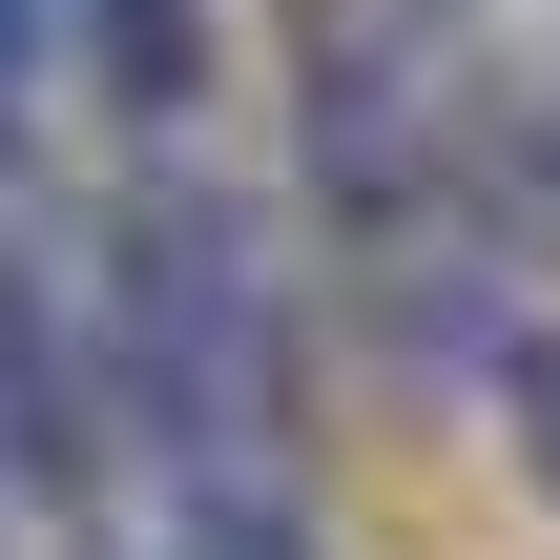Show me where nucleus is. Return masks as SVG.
Listing matches in <instances>:
<instances>
[{
    "mask_svg": "<svg viewBox=\"0 0 560 560\" xmlns=\"http://www.w3.org/2000/svg\"><path fill=\"white\" fill-rule=\"evenodd\" d=\"M104 416L145 457H291V270L229 187H145L104 229Z\"/></svg>",
    "mask_w": 560,
    "mask_h": 560,
    "instance_id": "obj_1",
    "label": "nucleus"
},
{
    "mask_svg": "<svg viewBox=\"0 0 560 560\" xmlns=\"http://www.w3.org/2000/svg\"><path fill=\"white\" fill-rule=\"evenodd\" d=\"M62 21H83V62H104L125 104H187V83H208V0H62Z\"/></svg>",
    "mask_w": 560,
    "mask_h": 560,
    "instance_id": "obj_2",
    "label": "nucleus"
},
{
    "mask_svg": "<svg viewBox=\"0 0 560 560\" xmlns=\"http://www.w3.org/2000/svg\"><path fill=\"white\" fill-rule=\"evenodd\" d=\"M42 62H62V21H42V0H0V104H21Z\"/></svg>",
    "mask_w": 560,
    "mask_h": 560,
    "instance_id": "obj_3",
    "label": "nucleus"
},
{
    "mask_svg": "<svg viewBox=\"0 0 560 560\" xmlns=\"http://www.w3.org/2000/svg\"><path fill=\"white\" fill-rule=\"evenodd\" d=\"M520 229H560V104L520 125Z\"/></svg>",
    "mask_w": 560,
    "mask_h": 560,
    "instance_id": "obj_4",
    "label": "nucleus"
},
{
    "mask_svg": "<svg viewBox=\"0 0 560 560\" xmlns=\"http://www.w3.org/2000/svg\"><path fill=\"white\" fill-rule=\"evenodd\" d=\"M520 436H540V478H560V353H540V374H520Z\"/></svg>",
    "mask_w": 560,
    "mask_h": 560,
    "instance_id": "obj_5",
    "label": "nucleus"
}]
</instances>
